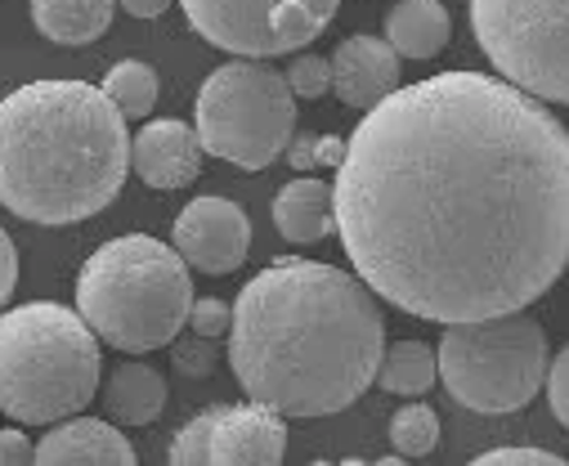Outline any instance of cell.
Instances as JSON below:
<instances>
[{"label": "cell", "mask_w": 569, "mask_h": 466, "mask_svg": "<svg viewBox=\"0 0 569 466\" xmlns=\"http://www.w3.org/2000/svg\"><path fill=\"white\" fill-rule=\"evenodd\" d=\"M332 202L386 305L431 324L511 315L569 265V130L485 72L395 86L346 139Z\"/></svg>", "instance_id": "1"}, {"label": "cell", "mask_w": 569, "mask_h": 466, "mask_svg": "<svg viewBox=\"0 0 569 466\" xmlns=\"http://www.w3.org/2000/svg\"><path fill=\"white\" fill-rule=\"evenodd\" d=\"M386 319L377 291L337 265L282 256L233 300L229 368L251 404L310 422L350 408L377 381Z\"/></svg>", "instance_id": "2"}, {"label": "cell", "mask_w": 569, "mask_h": 466, "mask_svg": "<svg viewBox=\"0 0 569 466\" xmlns=\"http://www.w3.org/2000/svg\"><path fill=\"white\" fill-rule=\"evenodd\" d=\"M130 176L121 108L90 81H32L0 99V207L28 225H81Z\"/></svg>", "instance_id": "3"}, {"label": "cell", "mask_w": 569, "mask_h": 466, "mask_svg": "<svg viewBox=\"0 0 569 466\" xmlns=\"http://www.w3.org/2000/svg\"><path fill=\"white\" fill-rule=\"evenodd\" d=\"M193 305V278L176 247L149 234L103 242L77 274V309L94 337L121 355L167 350Z\"/></svg>", "instance_id": "4"}, {"label": "cell", "mask_w": 569, "mask_h": 466, "mask_svg": "<svg viewBox=\"0 0 569 466\" xmlns=\"http://www.w3.org/2000/svg\"><path fill=\"white\" fill-rule=\"evenodd\" d=\"M99 337L81 309L28 300L0 309V413L23 426H54L99 395Z\"/></svg>", "instance_id": "5"}, {"label": "cell", "mask_w": 569, "mask_h": 466, "mask_svg": "<svg viewBox=\"0 0 569 466\" xmlns=\"http://www.w3.org/2000/svg\"><path fill=\"white\" fill-rule=\"evenodd\" d=\"M436 359L453 404L471 413H516L542 390L547 333L525 309L471 324H445Z\"/></svg>", "instance_id": "6"}, {"label": "cell", "mask_w": 569, "mask_h": 466, "mask_svg": "<svg viewBox=\"0 0 569 466\" xmlns=\"http://www.w3.org/2000/svg\"><path fill=\"white\" fill-rule=\"evenodd\" d=\"M193 130L211 158L238 171H264L292 143L297 95L278 68L260 59H233L202 81L193 103Z\"/></svg>", "instance_id": "7"}, {"label": "cell", "mask_w": 569, "mask_h": 466, "mask_svg": "<svg viewBox=\"0 0 569 466\" xmlns=\"http://www.w3.org/2000/svg\"><path fill=\"white\" fill-rule=\"evenodd\" d=\"M471 32L502 81L569 108V0H471Z\"/></svg>", "instance_id": "8"}, {"label": "cell", "mask_w": 569, "mask_h": 466, "mask_svg": "<svg viewBox=\"0 0 569 466\" xmlns=\"http://www.w3.org/2000/svg\"><path fill=\"white\" fill-rule=\"evenodd\" d=\"M189 28L224 54L273 59L315 46L341 0H180Z\"/></svg>", "instance_id": "9"}, {"label": "cell", "mask_w": 569, "mask_h": 466, "mask_svg": "<svg viewBox=\"0 0 569 466\" xmlns=\"http://www.w3.org/2000/svg\"><path fill=\"white\" fill-rule=\"evenodd\" d=\"M171 238H176L171 247L184 256L189 269L220 278V274H233L247 260V251H251V220L229 198H193L176 216Z\"/></svg>", "instance_id": "10"}, {"label": "cell", "mask_w": 569, "mask_h": 466, "mask_svg": "<svg viewBox=\"0 0 569 466\" xmlns=\"http://www.w3.org/2000/svg\"><path fill=\"white\" fill-rule=\"evenodd\" d=\"M288 453V417L264 404H216L207 462L211 466H278Z\"/></svg>", "instance_id": "11"}, {"label": "cell", "mask_w": 569, "mask_h": 466, "mask_svg": "<svg viewBox=\"0 0 569 466\" xmlns=\"http://www.w3.org/2000/svg\"><path fill=\"white\" fill-rule=\"evenodd\" d=\"M130 171L158 194L184 189L198 180L202 171V143L198 130L180 117H162L149 121L144 130H134L130 139Z\"/></svg>", "instance_id": "12"}, {"label": "cell", "mask_w": 569, "mask_h": 466, "mask_svg": "<svg viewBox=\"0 0 569 466\" xmlns=\"http://www.w3.org/2000/svg\"><path fill=\"white\" fill-rule=\"evenodd\" d=\"M399 68H403V59L390 50V41H381V37H346L332 50V95L346 108L368 112L372 103H381L399 86Z\"/></svg>", "instance_id": "13"}, {"label": "cell", "mask_w": 569, "mask_h": 466, "mask_svg": "<svg viewBox=\"0 0 569 466\" xmlns=\"http://www.w3.org/2000/svg\"><path fill=\"white\" fill-rule=\"evenodd\" d=\"M37 462L41 466H134V448L117 430V422L72 413L37 444Z\"/></svg>", "instance_id": "14"}, {"label": "cell", "mask_w": 569, "mask_h": 466, "mask_svg": "<svg viewBox=\"0 0 569 466\" xmlns=\"http://www.w3.org/2000/svg\"><path fill=\"white\" fill-rule=\"evenodd\" d=\"M273 229L297 242V247H315V242H328L337 234V202H332V185L328 180H292L282 185L278 198H273Z\"/></svg>", "instance_id": "15"}, {"label": "cell", "mask_w": 569, "mask_h": 466, "mask_svg": "<svg viewBox=\"0 0 569 466\" xmlns=\"http://www.w3.org/2000/svg\"><path fill=\"white\" fill-rule=\"evenodd\" d=\"M167 408V377L149 364H121L103 381V413L117 426H153Z\"/></svg>", "instance_id": "16"}, {"label": "cell", "mask_w": 569, "mask_h": 466, "mask_svg": "<svg viewBox=\"0 0 569 466\" xmlns=\"http://www.w3.org/2000/svg\"><path fill=\"white\" fill-rule=\"evenodd\" d=\"M449 10L440 0H399L386 19V41L399 59H436L449 46Z\"/></svg>", "instance_id": "17"}, {"label": "cell", "mask_w": 569, "mask_h": 466, "mask_svg": "<svg viewBox=\"0 0 569 466\" xmlns=\"http://www.w3.org/2000/svg\"><path fill=\"white\" fill-rule=\"evenodd\" d=\"M117 0H32V23L54 46H90L112 28Z\"/></svg>", "instance_id": "18"}, {"label": "cell", "mask_w": 569, "mask_h": 466, "mask_svg": "<svg viewBox=\"0 0 569 466\" xmlns=\"http://www.w3.org/2000/svg\"><path fill=\"white\" fill-rule=\"evenodd\" d=\"M377 381L381 390L390 395H403V399H421L440 381V359L426 341H395L381 350V364H377Z\"/></svg>", "instance_id": "19"}, {"label": "cell", "mask_w": 569, "mask_h": 466, "mask_svg": "<svg viewBox=\"0 0 569 466\" xmlns=\"http://www.w3.org/2000/svg\"><path fill=\"white\" fill-rule=\"evenodd\" d=\"M99 90L121 108L126 121H144L153 112V103H158V72L149 63H139V59H126V63L108 68Z\"/></svg>", "instance_id": "20"}, {"label": "cell", "mask_w": 569, "mask_h": 466, "mask_svg": "<svg viewBox=\"0 0 569 466\" xmlns=\"http://www.w3.org/2000/svg\"><path fill=\"white\" fill-rule=\"evenodd\" d=\"M390 444L399 457H426L440 444V413L431 404H403L390 417Z\"/></svg>", "instance_id": "21"}, {"label": "cell", "mask_w": 569, "mask_h": 466, "mask_svg": "<svg viewBox=\"0 0 569 466\" xmlns=\"http://www.w3.org/2000/svg\"><path fill=\"white\" fill-rule=\"evenodd\" d=\"M282 77H288V86H292L297 99H323V95H332V59L301 54V59H292V68L282 72Z\"/></svg>", "instance_id": "22"}, {"label": "cell", "mask_w": 569, "mask_h": 466, "mask_svg": "<svg viewBox=\"0 0 569 466\" xmlns=\"http://www.w3.org/2000/svg\"><path fill=\"white\" fill-rule=\"evenodd\" d=\"M211 422H216V404L211 408H202L176 439H171V462L176 466H202L207 462V444H211Z\"/></svg>", "instance_id": "23"}, {"label": "cell", "mask_w": 569, "mask_h": 466, "mask_svg": "<svg viewBox=\"0 0 569 466\" xmlns=\"http://www.w3.org/2000/svg\"><path fill=\"white\" fill-rule=\"evenodd\" d=\"M171 359H176V373L184 377H211L216 364H220V350L211 337H189V341H171Z\"/></svg>", "instance_id": "24"}, {"label": "cell", "mask_w": 569, "mask_h": 466, "mask_svg": "<svg viewBox=\"0 0 569 466\" xmlns=\"http://www.w3.org/2000/svg\"><path fill=\"white\" fill-rule=\"evenodd\" d=\"M229 324H233V305H224L220 296H193V305H189V328L198 333V337H211V341H220V337H229Z\"/></svg>", "instance_id": "25"}, {"label": "cell", "mask_w": 569, "mask_h": 466, "mask_svg": "<svg viewBox=\"0 0 569 466\" xmlns=\"http://www.w3.org/2000/svg\"><path fill=\"white\" fill-rule=\"evenodd\" d=\"M542 386H547V404H551V413H556V417H560V426L569 430V346L547 364Z\"/></svg>", "instance_id": "26"}, {"label": "cell", "mask_w": 569, "mask_h": 466, "mask_svg": "<svg viewBox=\"0 0 569 466\" xmlns=\"http://www.w3.org/2000/svg\"><path fill=\"white\" fill-rule=\"evenodd\" d=\"M346 158V143L341 139H301L292 148V167L310 171V167H341Z\"/></svg>", "instance_id": "27"}, {"label": "cell", "mask_w": 569, "mask_h": 466, "mask_svg": "<svg viewBox=\"0 0 569 466\" xmlns=\"http://www.w3.org/2000/svg\"><path fill=\"white\" fill-rule=\"evenodd\" d=\"M476 466H565V457L542 448H493V453H480Z\"/></svg>", "instance_id": "28"}, {"label": "cell", "mask_w": 569, "mask_h": 466, "mask_svg": "<svg viewBox=\"0 0 569 466\" xmlns=\"http://www.w3.org/2000/svg\"><path fill=\"white\" fill-rule=\"evenodd\" d=\"M14 287H19V251H14L10 234H6V229H0V309H6V305H10Z\"/></svg>", "instance_id": "29"}, {"label": "cell", "mask_w": 569, "mask_h": 466, "mask_svg": "<svg viewBox=\"0 0 569 466\" xmlns=\"http://www.w3.org/2000/svg\"><path fill=\"white\" fill-rule=\"evenodd\" d=\"M37 462V444L23 430H0V466H28Z\"/></svg>", "instance_id": "30"}, {"label": "cell", "mask_w": 569, "mask_h": 466, "mask_svg": "<svg viewBox=\"0 0 569 466\" xmlns=\"http://www.w3.org/2000/svg\"><path fill=\"white\" fill-rule=\"evenodd\" d=\"M130 19H162L171 10V0H117Z\"/></svg>", "instance_id": "31"}]
</instances>
